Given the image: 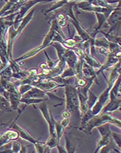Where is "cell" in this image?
Listing matches in <instances>:
<instances>
[{
  "label": "cell",
  "mask_w": 121,
  "mask_h": 153,
  "mask_svg": "<svg viewBox=\"0 0 121 153\" xmlns=\"http://www.w3.org/2000/svg\"><path fill=\"white\" fill-rule=\"evenodd\" d=\"M62 116H63V118H70L71 113L69 111H67V110L65 109L62 112Z\"/></svg>",
  "instance_id": "obj_40"
},
{
  "label": "cell",
  "mask_w": 121,
  "mask_h": 153,
  "mask_svg": "<svg viewBox=\"0 0 121 153\" xmlns=\"http://www.w3.org/2000/svg\"><path fill=\"white\" fill-rule=\"evenodd\" d=\"M110 124L106 123L97 127L101 137H111V130H110Z\"/></svg>",
  "instance_id": "obj_21"
},
{
  "label": "cell",
  "mask_w": 121,
  "mask_h": 153,
  "mask_svg": "<svg viewBox=\"0 0 121 153\" xmlns=\"http://www.w3.org/2000/svg\"><path fill=\"white\" fill-rule=\"evenodd\" d=\"M82 73H83V77L85 78H91L94 76H97L96 74V71L93 68L89 66L88 64L83 63V68H82Z\"/></svg>",
  "instance_id": "obj_20"
},
{
  "label": "cell",
  "mask_w": 121,
  "mask_h": 153,
  "mask_svg": "<svg viewBox=\"0 0 121 153\" xmlns=\"http://www.w3.org/2000/svg\"><path fill=\"white\" fill-rule=\"evenodd\" d=\"M109 99L110 101L108 104H106V106L103 108L102 111L100 113L105 114V113H111L116 110L119 109L120 108V104H121V99L120 98H118L115 94H113V92L110 90V95H109Z\"/></svg>",
  "instance_id": "obj_8"
},
{
  "label": "cell",
  "mask_w": 121,
  "mask_h": 153,
  "mask_svg": "<svg viewBox=\"0 0 121 153\" xmlns=\"http://www.w3.org/2000/svg\"><path fill=\"white\" fill-rule=\"evenodd\" d=\"M99 32L104 35L105 38H106L109 42L115 43V44H117V45H120V40H121L120 36H114L113 35H111V34H110V33H106V32H104L103 30H100Z\"/></svg>",
  "instance_id": "obj_23"
},
{
  "label": "cell",
  "mask_w": 121,
  "mask_h": 153,
  "mask_svg": "<svg viewBox=\"0 0 121 153\" xmlns=\"http://www.w3.org/2000/svg\"><path fill=\"white\" fill-rule=\"evenodd\" d=\"M64 59H65V63L68 65V68H70L74 69L75 71L76 65H77V62L79 61V57L75 52L74 50L67 49Z\"/></svg>",
  "instance_id": "obj_14"
},
{
  "label": "cell",
  "mask_w": 121,
  "mask_h": 153,
  "mask_svg": "<svg viewBox=\"0 0 121 153\" xmlns=\"http://www.w3.org/2000/svg\"><path fill=\"white\" fill-rule=\"evenodd\" d=\"M106 25L110 27L108 33L111 34V32L113 31L116 27H119L120 25V1H119L118 4L114 10L110 13L109 17L106 20Z\"/></svg>",
  "instance_id": "obj_5"
},
{
  "label": "cell",
  "mask_w": 121,
  "mask_h": 153,
  "mask_svg": "<svg viewBox=\"0 0 121 153\" xmlns=\"http://www.w3.org/2000/svg\"><path fill=\"white\" fill-rule=\"evenodd\" d=\"M112 137H100V138L97 141V147L94 151L93 153H97L100 149L102 148L103 147L108 145L109 142L111 141Z\"/></svg>",
  "instance_id": "obj_25"
},
{
  "label": "cell",
  "mask_w": 121,
  "mask_h": 153,
  "mask_svg": "<svg viewBox=\"0 0 121 153\" xmlns=\"http://www.w3.org/2000/svg\"><path fill=\"white\" fill-rule=\"evenodd\" d=\"M44 53H45V56H46V58H47V68L48 69H49V70H52V69H53L56 66L57 64L58 63V60H52L50 58H49V56H48V54L45 51H44Z\"/></svg>",
  "instance_id": "obj_35"
},
{
  "label": "cell",
  "mask_w": 121,
  "mask_h": 153,
  "mask_svg": "<svg viewBox=\"0 0 121 153\" xmlns=\"http://www.w3.org/2000/svg\"><path fill=\"white\" fill-rule=\"evenodd\" d=\"M60 76L63 79H66L68 77H72V76H75V71L74 69L70 68H67L63 71Z\"/></svg>",
  "instance_id": "obj_32"
},
{
  "label": "cell",
  "mask_w": 121,
  "mask_h": 153,
  "mask_svg": "<svg viewBox=\"0 0 121 153\" xmlns=\"http://www.w3.org/2000/svg\"><path fill=\"white\" fill-rule=\"evenodd\" d=\"M111 137L113 139V142L116 145L117 147H118L120 149L121 147V134L120 133L114 132V131H111Z\"/></svg>",
  "instance_id": "obj_33"
},
{
  "label": "cell",
  "mask_w": 121,
  "mask_h": 153,
  "mask_svg": "<svg viewBox=\"0 0 121 153\" xmlns=\"http://www.w3.org/2000/svg\"><path fill=\"white\" fill-rule=\"evenodd\" d=\"M1 64H2V63H1V60H0V68H1Z\"/></svg>",
  "instance_id": "obj_43"
},
{
  "label": "cell",
  "mask_w": 121,
  "mask_h": 153,
  "mask_svg": "<svg viewBox=\"0 0 121 153\" xmlns=\"http://www.w3.org/2000/svg\"><path fill=\"white\" fill-rule=\"evenodd\" d=\"M48 99H25V98H21L20 103L25 104L26 106L27 105H35L37 104H40L41 102L47 101Z\"/></svg>",
  "instance_id": "obj_29"
},
{
  "label": "cell",
  "mask_w": 121,
  "mask_h": 153,
  "mask_svg": "<svg viewBox=\"0 0 121 153\" xmlns=\"http://www.w3.org/2000/svg\"><path fill=\"white\" fill-rule=\"evenodd\" d=\"M33 86L43 91L46 93H49L51 91L56 89L58 88H60V87H63L62 86L58 85L57 83H55V81L46 79H42L40 82L35 83Z\"/></svg>",
  "instance_id": "obj_9"
},
{
  "label": "cell",
  "mask_w": 121,
  "mask_h": 153,
  "mask_svg": "<svg viewBox=\"0 0 121 153\" xmlns=\"http://www.w3.org/2000/svg\"><path fill=\"white\" fill-rule=\"evenodd\" d=\"M9 128L11 129H14V130L17 131L19 135V137L22 138V140H26V141L30 142V143L33 144V145H35V144H36L37 142H38L37 140H35V139H34L32 137L31 135L27 132V131L24 130L22 127H21L20 126L18 125V124H16L15 121L10 124V127Z\"/></svg>",
  "instance_id": "obj_11"
},
{
  "label": "cell",
  "mask_w": 121,
  "mask_h": 153,
  "mask_svg": "<svg viewBox=\"0 0 121 153\" xmlns=\"http://www.w3.org/2000/svg\"><path fill=\"white\" fill-rule=\"evenodd\" d=\"M65 140V149L67 153H75L77 150V142L71 131L64 132Z\"/></svg>",
  "instance_id": "obj_12"
},
{
  "label": "cell",
  "mask_w": 121,
  "mask_h": 153,
  "mask_svg": "<svg viewBox=\"0 0 121 153\" xmlns=\"http://www.w3.org/2000/svg\"><path fill=\"white\" fill-rule=\"evenodd\" d=\"M68 2H69V1H67V0H63V1H56L55 4H53L52 6L49 9V10H45V11H43V13L44 14V15H47V13H49V12L55 11V10H59V9H60L61 7H63L65 6V4H67Z\"/></svg>",
  "instance_id": "obj_27"
},
{
  "label": "cell",
  "mask_w": 121,
  "mask_h": 153,
  "mask_svg": "<svg viewBox=\"0 0 121 153\" xmlns=\"http://www.w3.org/2000/svg\"><path fill=\"white\" fill-rule=\"evenodd\" d=\"M110 123L115 124L120 128L121 122L120 120L115 118L110 114V113H105V114H99L96 116L92 117L90 120L87 122V124L83 127H79L80 130L83 131L85 134L87 135H90L92 134V130L94 128L99 127L103 124Z\"/></svg>",
  "instance_id": "obj_3"
},
{
  "label": "cell",
  "mask_w": 121,
  "mask_h": 153,
  "mask_svg": "<svg viewBox=\"0 0 121 153\" xmlns=\"http://www.w3.org/2000/svg\"><path fill=\"white\" fill-rule=\"evenodd\" d=\"M34 145H35L36 153H49V152H50V149L42 142L38 141Z\"/></svg>",
  "instance_id": "obj_30"
},
{
  "label": "cell",
  "mask_w": 121,
  "mask_h": 153,
  "mask_svg": "<svg viewBox=\"0 0 121 153\" xmlns=\"http://www.w3.org/2000/svg\"><path fill=\"white\" fill-rule=\"evenodd\" d=\"M65 109L72 113L74 112L78 117H80V104L78 99L77 92L75 86L67 85L65 86Z\"/></svg>",
  "instance_id": "obj_4"
},
{
  "label": "cell",
  "mask_w": 121,
  "mask_h": 153,
  "mask_svg": "<svg viewBox=\"0 0 121 153\" xmlns=\"http://www.w3.org/2000/svg\"><path fill=\"white\" fill-rule=\"evenodd\" d=\"M0 110L4 112L12 111L10 101L1 94H0Z\"/></svg>",
  "instance_id": "obj_24"
},
{
  "label": "cell",
  "mask_w": 121,
  "mask_h": 153,
  "mask_svg": "<svg viewBox=\"0 0 121 153\" xmlns=\"http://www.w3.org/2000/svg\"><path fill=\"white\" fill-rule=\"evenodd\" d=\"M56 147L58 148V153H67V152L66 151V149H65V147H62L61 145H60V144H58V145L56 146Z\"/></svg>",
  "instance_id": "obj_41"
},
{
  "label": "cell",
  "mask_w": 121,
  "mask_h": 153,
  "mask_svg": "<svg viewBox=\"0 0 121 153\" xmlns=\"http://www.w3.org/2000/svg\"><path fill=\"white\" fill-rule=\"evenodd\" d=\"M53 123H54L55 132H56L57 140H58V142H60V139L62 138V137L64 134V132H65V128L60 124V122H56L54 118H53Z\"/></svg>",
  "instance_id": "obj_26"
},
{
  "label": "cell",
  "mask_w": 121,
  "mask_h": 153,
  "mask_svg": "<svg viewBox=\"0 0 121 153\" xmlns=\"http://www.w3.org/2000/svg\"><path fill=\"white\" fill-rule=\"evenodd\" d=\"M95 15L97 19V26L95 27L94 33H92L95 35H97V33L100 30V29L103 27L105 26V25H106V20L107 19H108V17H109L108 15H105V14L103 13H95Z\"/></svg>",
  "instance_id": "obj_19"
},
{
  "label": "cell",
  "mask_w": 121,
  "mask_h": 153,
  "mask_svg": "<svg viewBox=\"0 0 121 153\" xmlns=\"http://www.w3.org/2000/svg\"><path fill=\"white\" fill-rule=\"evenodd\" d=\"M35 12V9H32V10L30 11L29 13L27 14L21 20V23L19 25V26L17 28V31L18 33V35H19L21 33H22V31L24 30V28L26 27V26L30 22V21L32 20V19L33 18L34 13Z\"/></svg>",
  "instance_id": "obj_17"
},
{
  "label": "cell",
  "mask_w": 121,
  "mask_h": 153,
  "mask_svg": "<svg viewBox=\"0 0 121 153\" xmlns=\"http://www.w3.org/2000/svg\"><path fill=\"white\" fill-rule=\"evenodd\" d=\"M19 135L17 131L14 129H8L7 131L0 134V147H2L10 142L18 140Z\"/></svg>",
  "instance_id": "obj_10"
},
{
  "label": "cell",
  "mask_w": 121,
  "mask_h": 153,
  "mask_svg": "<svg viewBox=\"0 0 121 153\" xmlns=\"http://www.w3.org/2000/svg\"><path fill=\"white\" fill-rule=\"evenodd\" d=\"M120 58L115 56V55L111 54V53H108V56H107V59L105 62V63L102 65V66L100 67V68L98 69V71H96V74L97 76L100 73H102L103 71L107 70L108 68H109L110 67L114 66V65L116 64L117 62L120 61Z\"/></svg>",
  "instance_id": "obj_15"
},
{
  "label": "cell",
  "mask_w": 121,
  "mask_h": 153,
  "mask_svg": "<svg viewBox=\"0 0 121 153\" xmlns=\"http://www.w3.org/2000/svg\"><path fill=\"white\" fill-rule=\"evenodd\" d=\"M120 75V61L117 62V63L114 65L112 71H110L109 74V77H108V87L106 88V90L103 92L99 97H97V101H96L95 104L92 106V108L90 110L91 114L93 116L100 114L102 111L103 108L106 106L109 99L110 91L111 90L112 87H113L114 83L116 81L117 78Z\"/></svg>",
  "instance_id": "obj_1"
},
{
  "label": "cell",
  "mask_w": 121,
  "mask_h": 153,
  "mask_svg": "<svg viewBox=\"0 0 121 153\" xmlns=\"http://www.w3.org/2000/svg\"><path fill=\"white\" fill-rule=\"evenodd\" d=\"M32 87H33L32 86H31V85H29V84H22V85H19L18 88H17V90H18L19 93L21 95V97H22V95H24V94H26L27 92L29 91Z\"/></svg>",
  "instance_id": "obj_36"
},
{
  "label": "cell",
  "mask_w": 121,
  "mask_h": 153,
  "mask_svg": "<svg viewBox=\"0 0 121 153\" xmlns=\"http://www.w3.org/2000/svg\"><path fill=\"white\" fill-rule=\"evenodd\" d=\"M46 96H47L46 92L33 86L29 91H27L24 95H22L21 98H25V99H47V98H45Z\"/></svg>",
  "instance_id": "obj_16"
},
{
  "label": "cell",
  "mask_w": 121,
  "mask_h": 153,
  "mask_svg": "<svg viewBox=\"0 0 121 153\" xmlns=\"http://www.w3.org/2000/svg\"><path fill=\"white\" fill-rule=\"evenodd\" d=\"M39 109H40L41 114H42V116H43L44 120H46V122H47V123L48 124L49 136L55 137L57 138L54 123H53V116L50 112H49V109H48L47 103H46L45 101L42 102V104L40 105V106H39Z\"/></svg>",
  "instance_id": "obj_6"
},
{
  "label": "cell",
  "mask_w": 121,
  "mask_h": 153,
  "mask_svg": "<svg viewBox=\"0 0 121 153\" xmlns=\"http://www.w3.org/2000/svg\"><path fill=\"white\" fill-rule=\"evenodd\" d=\"M94 45L95 47L103 48H106L108 50L109 48V42L106 40L104 37H99V38H95L94 40Z\"/></svg>",
  "instance_id": "obj_28"
},
{
  "label": "cell",
  "mask_w": 121,
  "mask_h": 153,
  "mask_svg": "<svg viewBox=\"0 0 121 153\" xmlns=\"http://www.w3.org/2000/svg\"><path fill=\"white\" fill-rule=\"evenodd\" d=\"M56 33H58L59 34H60V35H61V36L63 37L64 39H65V40L66 39L65 35H64L63 32L62 31L61 27H60L58 25V22H57V19L55 18V19H52L51 27H50V29H49V32H48L47 35H46L45 37H44V40H43V42H42V45H41L40 46H38V47L35 48H34L32 50V51H29V52L25 53V54H24L23 56L19 57V58L15 59V61H16L17 63L18 61H22V60H25V59H27V58H32V57L35 56V55H37V53L40 52V51H42V50H44L46 48L49 47V46H51L52 43L53 42L54 36Z\"/></svg>",
  "instance_id": "obj_2"
},
{
  "label": "cell",
  "mask_w": 121,
  "mask_h": 153,
  "mask_svg": "<svg viewBox=\"0 0 121 153\" xmlns=\"http://www.w3.org/2000/svg\"><path fill=\"white\" fill-rule=\"evenodd\" d=\"M55 19H57V22H58V24L60 27H64L67 25V17L63 13H60L58 15V17H55ZM54 18V19H55Z\"/></svg>",
  "instance_id": "obj_31"
},
{
  "label": "cell",
  "mask_w": 121,
  "mask_h": 153,
  "mask_svg": "<svg viewBox=\"0 0 121 153\" xmlns=\"http://www.w3.org/2000/svg\"><path fill=\"white\" fill-rule=\"evenodd\" d=\"M70 123V118H64L63 120L61 121V122H60V124H61V125L65 129V128L68 127Z\"/></svg>",
  "instance_id": "obj_38"
},
{
  "label": "cell",
  "mask_w": 121,
  "mask_h": 153,
  "mask_svg": "<svg viewBox=\"0 0 121 153\" xmlns=\"http://www.w3.org/2000/svg\"><path fill=\"white\" fill-rule=\"evenodd\" d=\"M45 145L47 147H49V149H52L54 147H56V146L58 145L59 142L58 140H57V138L55 137H51L49 136V137L48 138V140H47V142H45Z\"/></svg>",
  "instance_id": "obj_34"
},
{
  "label": "cell",
  "mask_w": 121,
  "mask_h": 153,
  "mask_svg": "<svg viewBox=\"0 0 121 153\" xmlns=\"http://www.w3.org/2000/svg\"><path fill=\"white\" fill-rule=\"evenodd\" d=\"M29 73V76H34L38 74V70L37 68H32L28 71Z\"/></svg>",
  "instance_id": "obj_39"
},
{
  "label": "cell",
  "mask_w": 121,
  "mask_h": 153,
  "mask_svg": "<svg viewBox=\"0 0 121 153\" xmlns=\"http://www.w3.org/2000/svg\"><path fill=\"white\" fill-rule=\"evenodd\" d=\"M27 146L22 145V148H21L19 153H27Z\"/></svg>",
  "instance_id": "obj_42"
},
{
  "label": "cell",
  "mask_w": 121,
  "mask_h": 153,
  "mask_svg": "<svg viewBox=\"0 0 121 153\" xmlns=\"http://www.w3.org/2000/svg\"><path fill=\"white\" fill-rule=\"evenodd\" d=\"M116 147V145H115V142H113V139H112L111 141L108 145L100 149V153H110L111 151H115V152H117V153H120V151L117 150Z\"/></svg>",
  "instance_id": "obj_22"
},
{
  "label": "cell",
  "mask_w": 121,
  "mask_h": 153,
  "mask_svg": "<svg viewBox=\"0 0 121 153\" xmlns=\"http://www.w3.org/2000/svg\"><path fill=\"white\" fill-rule=\"evenodd\" d=\"M9 60L7 55V43L4 37L0 36V60L1 62V66L0 70L7 65Z\"/></svg>",
  "instance_id": "obj_13"
},
{
  "label": "cell",
  "mask_w": 121,
  "mask_h": 153,
  "mask_svg": "<svg viewBox=\"0 0 121 153\" xmlns=\"http://www.w3.org/2000/svg\"><path fill=\"white\" fill-rule=\"evenodd\" d=\"M84 62L86 64H88L89 66H90L92 68H97L100 69L102 66V64L98 60L96 59L95 57L92 56L91 55H86L85 54V57L83 58Z\"/></svg>",
  "instance_id": "obj_18"
},
{
  "label": "cell",
  "mask_w": 121,
  "mask_h": 153,
  "mask_svg": "<svg viewBox=\"0 0 121 153\" xmlns=\"http://www.w3.org/2000/svg\"><path fill=\"white\" fill-rule=\"evenodd\" d=\"M42 2H49V1H25V2L22 4V6L21 7L20 9L18 12H17V16H16L15 22H14V27L17 30V25L22 20V19L24 17V15H27V12L30 9H31L33 6L36 5L38 3H42Z\"/></svg>",
  "instance_id": "obj_7"
},
{
  "label": "cell",
  "mask_w": 121,
  "mask_h": 153,
  "mask_svg": "<svg viewBox=\"0 0 121 153\" xmlns=\"http://www.w3.org/2000/svg\"><path fill=\"white\" fill-rule=\"evenodd\" d=\"M22 144L19 143V142H17V140L12 141L11 147L12 153H19L21 148H22Z\"/></svg>",
  "instance_id": "obj_37"
}]
</instances>
